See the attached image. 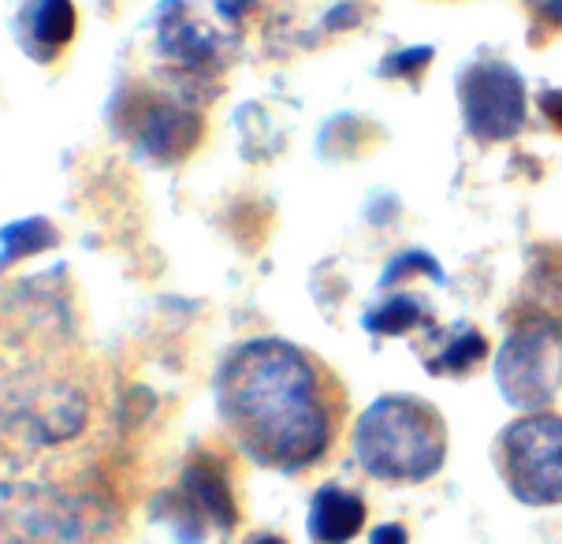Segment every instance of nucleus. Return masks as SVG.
I'll return each instance as SVG.
<instances>
[{
	"mask_svg": "<svg viewBox=\"0 0 562 544\" xmlns=\"http://www.w3.org/2000/svg\"><path fill=\"white\" fill-rule=\"evenodd\" d=\"M213 396L232 441L276 474H302L328 459L347 418L342 380L317 355L280 336L227 351Z\"/></svg>",
	"mask_w": 562,
	"mask_h": 544,
	"instance_id": "1",
	"label": "nucleus"
},
{
	"mask_svg": "<svg viewBox=\"0 0 562 544\" xmlns=\"http://www.w3.org/2000/svg\"><path fill=\"white\" fill-rule=\"evenodd\" d=\"M355 459L373 481L425 485L447 463V422L428 399L392 391L355 425Z\"/></svg>",
	"mask_w": 562,
	"mask_h": 544,
	"instance_id": "2",
	"label": "nucleus"
},
{
	"mask_svg": "<svg viewBox=\"0 0 562 544\" xmlns=\"http://www.w3.org/2000/svg\"><path fill=\"white\" fill-rule=\"evenodd\" d=\"M495 474L526 508H562V414L532 410L499 429L492 444Z\"/></svg>",
	"mask_w": 562,
	"mask_h": 544,
	"instance_id": "3",
	"label": "nucleus"
},
{
	"mask_svg": "<svg viewBox=\"0 0 562 544\" xmlns=\"http://www.w3.org/2000/svg\"><path fill=\"white\" fill-rule=\"evenodd\" d=\"M495 388L514 410H548L562 388V321L518 310L495 355Z\"/></svg>",
	"mask_w": 562,
	"mask_h": 544,
	"instance_id": "4",
	"label": "nucleus"
},
{
	"mask_svg": "<svg viewBox=\"0 0 562 544\" xmlns=\"http://www.w3.org/2000/svg\"><path fill=\"white\" fill-rule=\"evenodd\" d=\"M459 104L470 138L510 142L526 127V79L499 56H477L459 71Z\"/></svg>",
	"mask_w": 562,
	"mask_h": 544,
	"instance_id": "5",
	"label": "nucleus"
},
{
	"mask_svg": "<svg viewBox=\"0 0 562 544\" xmlns=\"http://www.w3.org/2000/svg\"><path fill=\"white\" fill-rule=\"evenodd\" d=\"M235 496L224 466L213 455H194L183 470L176 492L160 500V522L171 530L176 544H205L227 537L235 526Z\"/></svg>",
	"mask_w": 562,
	"mask_h": 544,
	"instance_id": "6",
	"label": "nucleus"
},
{
	"mask_svg": "<svg viewBox=\"0 0 562 544\" xmlns=\"http://www.w3.org/2000/svg\"><path fill=\"white\" fill-rule=\"evenodd\" d=\"M0 418L23 425L37 441H68L86 422V403L68 385L15 380L8 388V403H0Z\"/></svg>",
	"mask_w": 562,
	"mask_h": 544,
	"instance_id": "7",
	"label": "nucleus"
},
{
	"mask_svg": "<svg viewBox=\"0 0 562 544\" xmlns=\"http://www.w3.org/2000/svg\"><path fill=\"white\" fill-rule=\"evenodd\" d=\"M135 142L142 154H149L154 160H179L183 154L194 149L198 135H202V120L198 112L183 109V104L171 101H142L135 112Z\"/></svg>",
	"mask_w": 562,
	"mask_h": 544,
	"instance_id": "8",
	"label": "nucleus"
},
{
	"mask_svg": "<svg viewBox=\"0 0 562 544\" xmlns=\"http://www.w3.org/2000/svg\"><path fill=\"white\" fill-rule=\"evenodd\" d=\"M369 508L358 492H350L347 485L328 481L313 492L310 511H306V533L313 544H350L366 530Z\"/></svg>",
	"mask_w": 562,
	"mask_h": 544,
	"instance_id": "9",
	"label": "nucleus"
},
{
	"mask_svg": "<svg viewBox=\"0 0 562 544\" xmlns=\"http://www.w3.org/2000/svg\"><path fill=\"white\" fill-rule=\"evenodd\" d=\"M428 347H422V366L432 377H470L488 362V340L470 321L454 324L451 332H428Z\"/></svg>",
	"mask_w": 562,
	"mask_h": 544,
	"instance_id": "10",
	"label": "nucleus"
},
{
	"mask_svg": "<svg viewBox=\"0 0 562 544\" xmlns=\"http://www.w3.org/2000/svg\"><path fill=\"white\" fill-rule=\"evenodd\" d=\"M518 310L548 313L562 321V246H537L532 251V269L521 288Z\"/></svg>",
	"mask_w": 562,
	"mask_h": 544,
	"instance_id": "11",
	"label": "nucleus"
},
{
	"mask_svg": "<svg viewBox=\"0 0 562 544\" xmlns=\"http://www.w3.org/2000/svg\"><path fill=\"white\" fill-rule=\"evenodd\" d=\"M361 324H366V332H373V336H409L414 329L432 332V307L409 291L384 295L376 307L366 310Z\"/></svg>",
	"mask_w": 562,
	"mask_h": 544,
	"instance_id": "12",
	"label": "nucleus"
},
{
	"mask_svg": "<svg viewBox=\"0 0 562 544\" xmlns=\"http://www.w3.org/2000/svg\"><path fill=\"white\" fill-rule=\"evenodd\" d=\"M23 23H26V34L37 42V49L45 53V60H53V53H60L75 37L79 15H75L71 0H31Z\"/></svg>",
	"mask_w": 562,
	"mask_h": 544,
	"instance_id": "13",
	"label": "nucleus"
},
{
	"mask_svg": "<svg viewBox=\"0 0 562 544\" xmlns=\"http://www.w3.org/2000/svg\"><path fill=\"white\" fill-rule=\"evenodd\" d=\"M53 243H56V232L42 217H26V221L0 227V269L19 265L23 257H31L37 251H49Z\"/></svg>",
	"mask_w": 562,
	"mask_h": 544,
	"instance_id": "14",
	"label": "nucleus"
},
{
	"mask_svg": "<svg viewBox=\"0 0 562 544\" xmlns=\"http://www.w3.org/2000/svg\"><path fill=\"white\" fill-rule=\"evenodd\" d=\"M432 64V49H406V53H392L384 64H380V75L384 79H409L417 82L422 68Z\"/></svg>",
	"mask_w": 562,
	"mask_h": 544,
	"instance_id": "15",
	"label": "nucleus"
},
{
	"mask_svg": "<svg viewBox=\"0 0 562 544\" xmlns=\"http://www.w3.org/2000/svg\"><path fill=\"white\" fill-rule=\"evenodd\" d=\"M537 31H562V0H521Z\"/></svg>",
	"mask_w": 562,
	"mask_h": 544,
	"instance_id": "16",
	"label": "nucleus"
},
{
	"mask_svg": "<svg viewBox=\"0 0 562 544\" xmlns=\"http://www.w3.org/2000/svg\"><path fill=\"white\" fill-rule=\"evenodd\" d=\"M540 112H544V120L551 123L555 131H562V90H540Z\"/></svg>",
	"mask_w": 562,
	"mask_h": 544,
	"instance_id": "17",
	"label": "nucleus"
},
{
	"mask_svg": "<svg viewBox=\"0 0 562 544\" xmlns=\"http://www.w3.org/2000/svg\"><path fill=\"white\" fill-rule=\"evenodd\" d=\"M369 544H409V533L398 522H384V526L369 533Z\"/></svg>",
	"mask_w": 562,
	"mask_h": 544,
	"instance_id": "18",
	"label": "nucleus"
},
{
	"mask_svg": "<svg viewBox=\"0 0 562 544\" xmlns=\"http://www.w3.org/2000/svg\"><path fill=\"white\" fill-rule=\"evenodd\" d=\"M250 4H254V0H216V12L235 23V19L246 15V8H250Z\"/></svg>",
	"mask_w": 562,
	"mask_h": 544,
	"instance_id": "19",
	"label": "nucleus"
},
{
	"mask_svg": "<svg viewBox=\"0 0 562 544\" xmlns=\"http://www.w3.org/2000/svg\"><path fill=\"white\" fill-rule=\"evenodd\" d=\"M246 544H283V537H276V533H257V537H250Z\"/></svg>",
	"mask_w": 562,
	"mask_h": 544,
	"instance_id": "20",
	"label": "nucleus"
}]
</instances>
